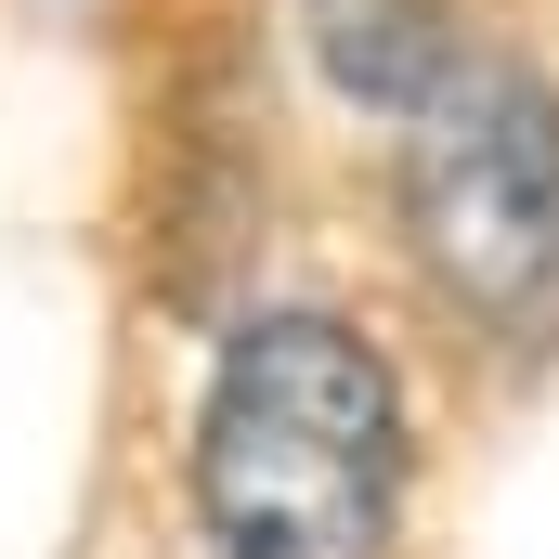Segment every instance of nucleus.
<instances>
[{"label":"nucleus","mask_w":559,"mask_h":559,"mask_svg":"<svg viewBox=\"0 0 559 559\" xmlns=\"http://www.w3.org/2000/svg\"><path fill=\"white\" fill-rule=\"evenodd\" d=\"M195 508L222 559H391L404 391L338 312H248L195 404Z\"/></svg>","instance_id":"1"},{"label":"nucleus","mask_w":559,"mask_h":559,"mask_svg":"<svg viewBox=\"0 0 559 559\" xmlns=\"http://www.w3.org/2000/svg\"><path fill=\"white\" fill-rule=\"evenodd\" d=\"M404 248L468 325L559 312V92L508 52H442L404 105Z\"/></svg>","instance_id":"2"}]
</instances>
